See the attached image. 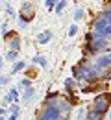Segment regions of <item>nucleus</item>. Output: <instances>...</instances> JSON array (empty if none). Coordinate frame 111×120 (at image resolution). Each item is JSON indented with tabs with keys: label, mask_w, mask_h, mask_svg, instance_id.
Listing matches in <instances>:
<instances>
[{
	"label": "nucleus",
	"mask_w": 111,
	"mask_h": 120,
	"mask_svg": "<svg viewBox=\"0 0 111 120\" xmlns=\"http://www.w3.org/2000/svg\"><path fill=\"white\" fill-rule=\"evenodd\" d=\"M35 17V9H33V6L30 2H24L22 4V8H20V15H19V24L24 28V26H28L30 22H32V19Z\"/></svg>",
	"instance_id": "f257e3e1"
},
{
	"label": "nucleus",
	"mask_w": 111,
	"mask_h": 120,
	"mask_svg": "<svg viewBox=\"0 0 111 120\" xmlns=\"http://www.w3.org/2000/svg\"><path fill=\"white\" fill-rule=\"evenodd\" d=\"M109 102H111V96H109V94H102V96H98V98L95 100V111L102 115V113L109 107Z\"/></svg>",
	"instance_id": "f03ea898"
},
{
	"label": "nucleus",
	"mask_w": 111,
	"mask_h": 120,
	"mask_svg": "<svg viewBox=\"0 0 111 120\" xmlns=\"http://www.w3.org/2000/svg\"><path fill=\"white\" fill-rule=\"evenodd\" d=\"M4 100H6V104L8 105H11V104H15L17 100H19V89L17 87H13V89H9V92L4 96Z\"/></svg>",
	"instance_id": "7ed1b4c3"
},
{
	"label": "nucleus",
	"mask_w": 111,
	"mask_h": 120,
	"mask_svg": "<svg viewBox=\"0 0 111 120\" xmlns=\"http://www.w3.org/2000/svg\"><path fill=\"white\" fill-rule=\"evenodd\" d=\"M52 37H54V33H52L50 30H46V31H43V33H39V37H37V43H39V45H46V43L52 39Z\"/></svg>",
	"instance_id": "20e7f679"
},
{
	"label": "nucleus",
	"mask_w": 111,
	"mask_h": 120,
	"mask_svg": "<svg viewBox=\"0 0 111 120\" xmlns=\"http://www.w3.org/2000/svg\"><path fill=\"white\" fill-rule=\"evenodd\" d=\"M20 45H22V41H20V37H19V35H13V37L9 39V50L19 52V50H20Z\"/></svg>",
	"instance_id": "39448f33"
},
{
	"label": "nucleus",
	"mask_w": 111,
	"mask_h": 120,
	"mask_svg": "<svg viewBox=\"0 0 111 120\" xmlns=\"http://www.w3.org/2000/svg\"><path fill=\"white\" fill-rule=\"evenodd\" d=\"M22 68H24V61H20V59H19L17 63H13V68L9 70V76H13V74H17V72H20Z\"/></svg>",
	"instance_id": "423d86ee"
},
{
	"label": "nucleus",
	"mask_w": 111,
	"mask_h": 120,
	"mask_svg": "<svg viewBox=\"0 0 111 120\" xmlns=\"http://www.w3.org/2000/svg\"><path fill=\"white\" fill-rule=\"evenodd\" d=\"M17 89H22V90L32 89V81H30L28 78H24V79H20V81H19V87H17Z\"/></svg>",
	"instance_id": "0eeeda50"
},
{
	"label": "nucleus",
	"mask_w": 111,
	"mask_h": 120,
	"mask_svg": "<svg viewBox=\"0 0 111 120\" xmlns=\"http://www.w3.org/2000/svg\"><path fill=\"white\" fill-rule=\"evenodd\" d=\"M6 59L17 63V61H19V52H15V50H8V54H6Z\"/></svg>",
	"instance_id": "6e6552de"
},
{
	"label": "nucleus",
	"mask_w": 111,
	"mask_h": 120,
	"mask_svg": "<svg viewBox=\"0 0 111 120\" xmlns=\"http://www.w3.org/2000/svg\"><path fill=\"white\" fill-rule=\"evenodd\" d=\"M33 94H35V89H26L24 90V94H22V100H24V102H30V100H32L33 98Z\"/></svg>",
	"instance_id": "1a4fd4ad"
},
{
	"label": "nucleus",
	"mask_w": 111,
	"mask_h": 120,
	"mask_svg": "<svg viewBox=\"0 0 111 120\" xmlns=\"http://www.w3.org/2000/svg\"><path fill=\"white\" fill-rule=\"evenodd\" d=\"M107 65H111V54H109V56H104V57H100V59H98V67H107Z\"/></svg>",
	"instance_id": "9d476101"
},
{
	"label": "nucleus",
	"mask_w": 111,
	"mask_h": 120,
	"mask_svg": "<svg viewBox=\"0 0 111 120\" xmlns=\"http://www.w3.org/2000/svg\"><path fill=\"white\" fill-rule=\"evenodd\" d=\"M19 111H20L19 104H11V105H8V113H11V115H19Z\"/></svg>",
	"instance_id": "9b49d317"
},
{
	"label": "nucleus",
	"mask_w": 111,
	"mask_h": 120,
	"mask_svg": "<svg viewBox=\"0 0 111 120\" xmlns=\"http://www.w3.org/2000/svg\"><path fill=\"white\" fill-rule=\"evenodd\" d=\"M65 6H67V4H65L63 0H59V4H57V6H56V8H54V11H56V13H57V15H59V13H63Z\"/></svg>",
	"instance_id": "f8f14e48"
},
{
	"label": "nucleus",
	"mask_w": 111,
	"mask_h": 120,
	"mask_svg": "<svg viewBox=\"0 0 111 120\" xmlns=\"http://www.w3.org/2000/svg\"><path fill=\"white\" fill-rule=\"evenodd\" d=\"M33 63H39L41 67H45V65H46V59H45L43 56H35V57H33Z\"/></svg>",
	"instance_id": "ddd939ff"
},
{
	"label": "nucleus",
	"mask_w": 111,
	"mask_h": 120,
	"mask_svg": "<svg viewBox=\"0 0 111 120\" xmlns=\"http://www.w3.org/2000/svg\"><path fill=\"white\" fill-rule=\"evenodd\" d=\"M9 78H11V76H9V74H8V76L0 74V85H6V83H8V81H9Z\"/></svg>",
	"instance_id": "4468645a"
},
{
	"label": "nucleus",
	"mask_w": 111,
	"mask_h": 120,
	"mask_svg": "<svg viewBox=\"0 0 111 120\" xmlns=\"http://www.w3.org/2000/svg\"><path fill=\"white\" fill-rule=\"evenodd\" d=\"M57 4H59V0H46V8H54Z\"/></svg>",
	"instance_id": "2eb2a0df"
},
{
	"label": "nucleus",
	"mask_w": 111,
	"mask_h": 120,
	"mask_svg": "<svg viewBox=\"0 0 111 120\" xmlns=\"http://www.w3.org/2000/svg\"><path fill=\"white\" fill-rule=\"evenodd\" d=\"M81 17H83V11H81V9H76V11H74V19L78 20V19H81Z\"/></svg>",
	"instance_id": "dca6fc26"
},
{
	"label": "nucleus",
	"mask_w": 111,
	"mask_h": 120,
	"mask_svg": "<svg viewBox=\"0 0 111 120\" xmlns=\"http://www.w3.org/2000/svg\"><path fill=\"white\" fill-rule=\"evenodd\" d=\"M6 13H8L9 17H13V15H15V11H13V8H11V6H6Z\"/></svg>",
	"instance_id": "f3484780"
},
{
	"label": "nucleus",
	"mask_w": 111,
	"mask_h": 120,
	"mask_svg": "<svg viewBox=\"0 0 111 120\" xmlns=\"http://www.w3.org/2000/svg\"><path fill=\"white\" fill-rule=\"evenodd\" d=\"M76 31H78V28H76V26H70V30H69V35H74Z\"/></svg>",
	"instance_id": "a211bd4d"
},
{
	"label": "nucleus",
	"mask_w": 111,
	"mask_h": 120,
	"mask_svg": "<svg viewBox=\"0 0 111 120\" xmlns=\"http://www.w3.org/2000/svg\"><path fill=\"white\" fill-rule=\"evenodd\" d=\"M6 113H8V109H4V107H0V118H2V116H4Z\"/></svg>",
	"instance_id": "6ab92c4d"
},
{
	"label": "nucleus",
	"mask_w": 111,
	"mask_h": 120,
	"mask_svg": "<svg viewBox=\"0 0 111 120\" xmlns=\"http://www.w3.org/2000/svg\"><path fill=\"white\" fill-rule=\"evenodd\" d=\"M19 118V115H9V116H8V120H17Z\"/></svg>",
	"instance_id": "aec40b11"
},
{
	"label": "nucleus",
	"mask_w": 111,
	"mask_h": 120,
	"mask_svg": "<svg viewBox=\"0 0 111 120\" xmlns=\"http://www.w3.org/2000/svg\"><path fill=\"white\" fill-rule=\"evenodd\" d=\"M0 70H2V57H0Z\"/></svg>",
	"instance_id": "412c9836"
}]
</instances>
